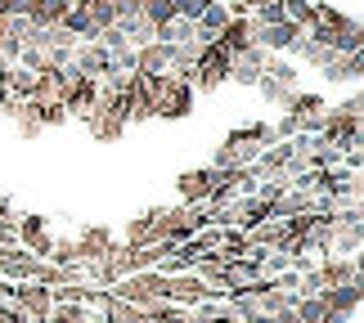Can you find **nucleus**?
<instances>
[{
  "label": "nucleus",
  "instance_id": "2",
  "mask_svg": "<svg viewBox=\"0 0 364 323\" xmlns=\"http://www.w3.org/2000/svg\"><path fill=\"white\" fill-rule=\"evenodd\" d=\"M216 180H220L216 166H212V171H189L185 180H180V189H185L189 202H207V198H212V189H216Z\"/></svg>",
  "mask_w": 364,
  "mask_h": 323
},
{
  "label": "nucleus",
  "instance_id": "3",
  "mask_svg": "<svg viewBox=\"0 0 364 323\" xmlns=\"http://www.w3.org/2000/svg\"><path fill=\"white\" fill-rule=\"evenodd\" d=\"M319 301H324V310L351 314L355 305H360V288H355V283H342V288H324V292H319Z\"/></svg>",
  "mask_w": 364,
  "mask_h": 323
},
{
  "label": "nucleus",
  "instance_id": "1",
  "mask_svg": "<svg viewBox=\"0 0 364 323\" xmlns=\"http://www.w3.org/2000/svg\"><path fill=\"white\" fill-rule=\"evenodd\" d=\"M265 63H270V54H265L261 45H247L243 54H234V59H230V77L243 81V86H257L261 72H265Z\"/></svg>",
  "mask_w": 364,
  "mask_h": 323
},
{
  "label": "nucleus",
  "instance_id": "4",
  "mask_svg": "<svg viewBox=\"0 0 364 323\" xmlns=\"http://www.w3.org/2000/svg\"><path fill=\"white\" fill-rule=\"evenodd\" d=\"M292 314H297L301 323H324L328 310H324V301H319V297H301L297 305H292Z\"/></svg>",
  "mask_w": 364,
  "mask_h": 323
}]
</instances>
